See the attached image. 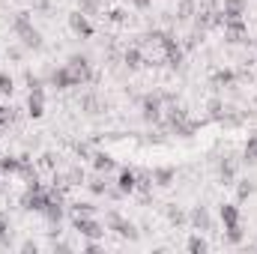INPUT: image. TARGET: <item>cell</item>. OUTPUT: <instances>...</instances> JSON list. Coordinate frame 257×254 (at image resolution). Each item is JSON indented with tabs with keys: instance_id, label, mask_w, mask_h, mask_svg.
Here are the masks:
<instances>
[{
	"instance_id": "cell-13",
	"label": "cell",
	"mask_w": 257,
	"mask_h": 254,
	"mask_svg": "<svg viewBox=\"0 0 257 254\" xmlns=\"http://www.w3.org/2000/svg\"><path fill=\"white\" fill-rule=\"evenodd\" d=\"M192 224L200 227V230H209V212H206L203 206H197V209L192 212Z\"/></svg>"
},
{
	"instance_id": "cell-14",
	"label": "cell",
	"mask_w": 257,
	"mask_h": 254,
	"mask_svg": "<svg viewBox=\"0 0 257 254\" xmlns=\"http://www.w3.org/2000/svg\"><path fill=\"white\" fill-rule=\"evenodd\" d=\"M15 93V78L9 72H0V96H12Z\"/></svg>"
},
{
	"instance_id": "cell-5",
	"label": "cell",
	"mask_w": 257,
	"mask_h": 254,
	"mask_svg": "<svg viewBox=\"0 0 257 254\" xmlns=\"http://www.w3.org/2000/svg\"><path fill=\"white\" fill-rule=\"evenodd\" d=\"M27 114H30L33 120H39V117L45 114V90H42V84L30 90V96H27Z\"/></svg>"
},
{
	"instance_id": "cell-22",
	"label": "cell",
	"mask_w": 257,
	"mask_h": 254,
	"mask_svg": "<svg viewBox=\"0 0 257 254\" xmlns=\"http://www.w3.org/2000/svg\"><path fill=\"white\" fill-rule=\"evenodd\" d=\"M128 3H132V6H135V9H141V12H144V9H150V6H153V0H128Z\"/></svg>"
},
{
	"instance_id": "cell-11",
	"label": "cell",
	"mask_w": 257,
	"mask_h": 254,
	"mask_svg": "<svg viewBox=\"0 0 257 254\" xmlns=\"http://www.w3.org/2000/svg\"><path fill=\"white\" fill-rule=\"evenodd\" d=\"M93 168H96L99 174H108V171L114 168V159H111L108 153H93Z\"/></svg>"
},
{
	"instance_id": "cell-15",
	"label": "cell",
	"mask_w": 257,
	"mask_h": 254,
	"mask_svg": "<svg viewBox=\"0 0 257 254\" xmlns=\"http://www.w3.org/2000/svg\"><path fill=\"white\" fill-rule=\"evenodd\" d=\"M245 162H248V165L257 162V132L248 135V141H245Z\"/></svg>"
},
{
	"instance_id": "cell-19",
	"label": "cell",
	"mask_w": 257,
	"mask_h": 254,
	"mask_svg": "<svg viewBox=\"0 0 257 254\" xmlns=\"http://www.w3.org/2000/svg\"><path fill=\"white\" fill-rule=\"evenodd\" d=\"M209 245H206V239H200V236H192L189 239V251H206Z\"/></svg>"
},
{
	"instance_id": "cell-20",
	"label": "cell",
	"mask_w": 257,
	"mask_h": 254,
	"mask_svg": "<svg viewBox=\"0 0 257 254\" xmlns=\"http://www.w3.org/2000/svg\"><path fill=\"white\" fill-rule=\"evenodd\" d=\"M215 81H218V84H230V81H233V72H227V69H221V72L215 75Z\"/></svg>"
},
{
	"instance_id": "cell-7",
	"label": "cell",
	"mask_w": 257,
	"mask_h": 254,
	"mask_svg": "<svg viewBox=\"0 0 257 254\" xmlns=\"http://www.w3.org/2000/svg\"><path fill=\"white\" fill-rule=\"evenodd\" d=\"M141 117H144L147 123H159V120H162V99H159V96H147Z\"/></svg>"
},
{
	"instance_id": "cell-1",
	"label": "cell",
	"mask_w": 257,
	"mask_h": 254,
	"mask_svg": "<svg viewBox=\"0 0 257 254\" xmlns=\"http://www.w3.org/2000/svg\"><path fill=\"white\" fill-rule=\"evenodd\" d=\"M51 84H54L57 90H72V87H81L84 81L78 78V72H75L72 66L63 63L60 69H54V75H51Z\"/></svg>"
},
{
	"instance_id": "cell-4",
	"label": "cell",
	"mask_w": 257,
	"mask_h": 254,
	"mask_svg": "<svg viewBox=\"0 0 257 254\" xmlns=\"http://www.w3.org/2000/svg\"><path fill=\"white\" fill-rule=\"evenodd\" d=\"M245 6H248V0H224V3H221V12H218L221 24H224V21H239V18L245 15Z\"/></svg>"
},
{
	"instance_id": "cell-18",
	"label": "cell",
	"mask_w": 257,
	"mask_h": 254,
	"mask_svg": "<svg viewBox=\"0 0 257 254\" xmlns=\"http://www.w3.org/2000/svg\"><path fill=\"white\" fill-rule=\"evenodd\" d=\"M0 245H9V221H6V215H0Z\"/></svg>"
},
{
	"instance_id": "cell-23",
	"label": "cell",
	"mask_w": 257,
	"mask_h": 254,
	"mask_svg": "<svg viewBox=\"0 0 257 254\" xmlns=\"http://www.w3.org/2000/svg\"><path fill=\"white\" fill-rule=\"evenodd\" d=\"M0 111H3V105H0Z\"/></svg>"
},
{
	"instance_id": "cell-3",
	"label": "cell",
	"mask_w": 257,
	"mask_h": 254,
	"mask_svg": "<svg viewBox=\"0 0 257 254\" xmlns=\"http://www.w3.org/2000/svg\"><path fill=\"white\" fill-rule=\"evenodd\" d=\"M218 218H221L224 230H227V227H242V212H239V203H221V206H218Z\"/></svg>"
},
{
	"instance_id": "cell-9",
	"label": "cell",
	"mask_w": 257,
	"mask_h": 254,
	"mask_svg": "<svg viewBox=\"0 0 257 254\" xmlns=\"http://www.w3.org/2000/svg\"><path fill=\"white\" fill-rule=\"evenodd\" d=\"M174 180H177V171H174V168H156V171H153V183L162 186V189H168Z\"/></svg>"
},
{
	"instance_id": "cell-8",
	"label": "cell",
	"mask_w": 257,
	"mask_h": 254,
	"mask_svg": "<svg viewBox=\"0 0 257 254\" xmlns=\"http://www.w3.org/2000/svg\"><path fill=\"white\" fill-rule=\"evenodd\" d=\"M135 189H138V174H135V171H120V177H117V191H120V194H132Z\"/></svg>"
},
{
	"instance_id": "cell-12",
	"label": "cell",
	"mask_w": 257,
	"mask_h": 254,
	"mask_svg": "<svg viewBox=\"0 0 257 254\" xmlns=\"http://www.w3.org/2000/svg\"><path fill=\"white\" fill-rule=\"evenodd\" d=\"M21 171V156H3L0 159V174H18Z\"/></svg>"
},
{
	"instance_id": "cell-2",
	"label": "cell",
	"mask_w": 257,
	"mask_h": 254,
	"mask_svg": "<svg viewBox=\"0 0 257 254\" xmlns=\"http://www.w3.org/2000/svg\"><path fill=\"white\" fill-rule=\"evenodd\" d=\"M75 230L81 233V236H87V239H96V236H102L105 233V227L96 221V218H90V215H75Z\"/></svg>"
},
{
	"instance_id": "cell-16",
	"label": "cell",
	"mask_w": 257,
	"mask_h": 254,
	"mask_svg": "<svg viewBox=\"0 0 257 254\" xmlns=\"http://www.w3.org/2000/svg\"><path fill=\"white\" fill-rule=\"evenodd\" d=\"M123 60H126L128 69H141V63H144V57H141V51H138V48H126Z\"/></svg>"
},
{
	"instance_id": "cell-21",
	"label": "cell",
	"mask_w": 257,
	"mask_h": 254,
	"mask_svg": "<svg viewBox=\"0 0 257 254\" xmlns=\"http://www.w3.org/2000/svg\"><path fill=\"white\" fill-rule=\"evenodd\" d=\"M251 191H254V186H251V183H245V180H242V186H239V200H245V197H248V194H251Z\"/></svg>"
},
{
	"instance_id": "cell-10",
	"label": "cell",
	"mask_w": 257,
	"mask_h": 254,
	"mask_svg": "<svg viewBox=\"0 0 257 254\" xmlns=\"http://www.w3.org/2000/svg\"><path fill=\"white\" fill-rule=\"evenodd\" d=\"M21 42H24V48H42V33L36 27H27L21 33Z\"/></svg>"
},
{
	"instance_id": "cell-6",
	"label": "cell",
	"mask_w": 257,
	"mask_h": 254,
	"mask_svg": "<svg viewBox=\"0 0 257 254\" xmlns=\"http://www.w3.org/2000/svg\"><path fill=\"white\" fill-rule=\"evenodd\" d=\"M69 27H72V33L75 36H93V24H90V18H87V12H72L69 15Z\"/></svg>"
},
{
	"instance_id": "cell-17",
	"label": "cell",
	"mask_w": 257,
	"mask_h": 254,
	"mask_svg": "<svg viewBox=\"0 0 257 254\" xmlns=\"http://www.w3.org/2000/svg\"><path fill=\"white\" fill-rule=\"evenodd\" d=\"M108 186H111L108 180H102V177H96V180L90 183V191H93V194H105V191H108Z\"/></svg>"
}]
</instances>
